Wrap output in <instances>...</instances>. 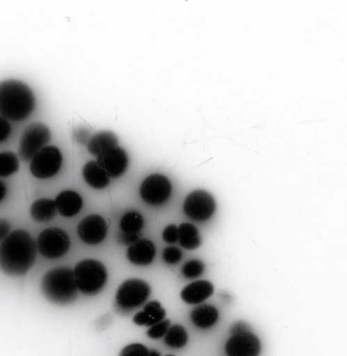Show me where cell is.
<instances>
[{"instance_id":"1","label":"cell","mask_w":347,"mask_h":356,"mask_svg":"<svg viewBox=\"0 0 347 356\" xmlns=\"http://www.w3.org/2000/svg\"><path fill=\"white\" fill-rule=\"evenodd\" d=\"M36 254L37 245L31 234L15 230L0 244V269L10 276L24 275L33 266Z\"/></svg>"},{"instance_id":"2","label":"cell","mask_w":347,"mask_h":356,"mask_svg":"<svg viewBox=\"0 0 347 356\" xmlns=\"http://www.w3.org/2000/svg\"><path fill=\"white\" fill-rule=\"evenodd\" d=\"M35 104L31 89L17 79H6L0 82V116L12 121H20L28 118Z\"/></svg>"},{"instance_id":"3","label":"cell","mask_w":347,"mask_h":356,"mask_svg":"<svg viewBox=\"0 0 347 356\" xmlns=\"http://www.w3.org/2000/svg\"><path fill=\"white\" fill-rule=\"evenodd\" d=\"M40 289L47 300L56 305H67L77 298L74 271L69 267L51 269L43 276Z\"/></svg>"},{"instance_id":"4","label":"cell","mask_w":347,"mask_h":356,"mask_svg":"<svg viewBox=\"0 0 347 356\" xmlns=\"http://www.w3.org/2000/svg\"><path fill=\"white\" fill-rule=\"evenodd\" d=\"M73 271L78 290L86 296H94L99 293L108 278L106 267L95 259L81 261Z\"/></svg>"},{"instance_id":"5","label":"cell","mask_w":347,"mask_h":356,"mask_svg":"<svg viewBox=\"0 0 347 356\" xmlns=\"http://www.w3.org/2000/svg\"><path fill=\"white\" fill-rule=\"evenodd\" d=\"M150 285L144 280L131 278L119 286L115 298L116 312L127 315L142 306L150 294Z\"/></svg>"},{"instance_id":"6","label":"cell","mask_w":347,"mask_h":356,"mask_svg":"<svg viewBox=\"0 0 347 356\" xmlns=\"http://www.w3.org/2000/svg\"><path fill=\"white\" fill-rule=\"evenodd\" d=\"M51 131L42 122H34L24 130L19 146V156L24 161L31 159L49 143Z\"/></svg>"},{"instance_id":"7","label":"cell","mask_w":347,"mask_h":356,"mask_svg":"<svg viewBox=\"0 0 347 356\" xmlns=\"http://www.w3.org/2000/svg\"><path fill=\"white\" fill-rule=\"evenodd\" d=\"M36 245L43 257L47 259H57L68 251L70 240L64 230L50 227L40 232Z\"/></svg>"},{"instance_id":"8","label":"cell","mask_w":347,"mask_h":356,"mask_svg":"<svg viewBox=\"0 0 347 356\" xmlns=\"http://www.w3.org/2000/svg\"><path fill=\"white\" fill-rule=\"evenodd\" d=\"M216 202L207 191L197 189L192 191L184 202V213L191 220L202 222L209 219L216 211Z\"/></svg>"},{"instance_id":"9","label":"cell","mask_w":347,"mask_h":356,"mask_svg":"<svg viewBox=\"0 0 347 356\" xmlns=\"http://www.w3.org/2000/svg\"><path fill=\"white\" fill-rule=\"evenodd\" d=\"M62 154L55 146H46L31 161V174L38 179H47L55 175L62 164Z\"/></svg>"},{"instance_id":"10","label":"cell","mask_w":347,"mask_h":356,"mask_svg":"<svg viewBox=\"0 0 347 356\" xmlns=\"http://www.w3.org/2000/svg\"><path fill=\"white\" fill-rule=\"evenodd\" d=\"M172 185L169 179L163 175L154 174L143 181L140 188L142 199L149 204L160 205L170 196Z\"/></svg>"},{"instance_id":"11","label":"cell","mask_w":347,"mask_h":356,"mask_svg":"<svg viewBox=\"0 0 347 356\" xmlns=\"http://www.w3.org/2000/svg\"><path fill=\"white\" fill-rule=\"evenodd\" d=\"M107 232L104 219L97 214L85 217L79 223L77 233L79 238L86 243L95 245L102 242Z\"/></svg>"},{"instance_id":"12","label":"cell","mask_w":347,"mask_h":356,"mask_svg":"<svg viewBox=\"0 0 347 356\" xmlns=\"http://www.w3.org/2000/svg\"><path fill=\"white\" fill-rule=\"evenodd\" d=\"M260 350L259 339L251 332L233 335L225 346L227 356H258Z\"/></svg>"},{"instance_id":"13","label":"cell","mask_w":347,"mask_h":356,"mask_svg":"<svg viewBox=\"0 0 347 356\" xmlns=\"http://www.w3.org/2000/svg\"><path fill=\"white\" fill-rule=\"evenodd\" d=\"M97 159V162L109 177L116 178L122 175L129 163L127 152L118 146L106 151Z\"/></svg>"},{"instance_id":"14","label":"cell","mask_w":347,"mask_h":356,"mask_svg":"<svg viewBox=\"0 0 347 356\" xmlns=\"http://www.w3.org/2000/svg\"><path fill=\"white\" fill-rule=\"evenodd\" d=\"M156 254L155 246L147 239H139L131 244L127 251L129 261L138 266H146L152 263Z\"/></svg>"},{"instance_id":"15","label":"cell","mask_w":347,"mask_h":356,"mask_svg":"<svg viewBox=\"0 0 347 356\" xmlns=\"http://www.w3.org/2000/svg\"><path fill=\"white\" fill-rule=\"evenodd\" d=\"M213 292V284L207 280H197L186 286L181 291V298L184 302L190 305L199 304Z\"/></svg>"},{"instance_id":"16","label":"cell","mask_w":347,"mask_h":356,"mask_svg":"<svg viewBox=\"0 0 347 356\" xmlns=\"http://www.w3.org/2000/svg\"><path fill=\"white\" fill-rule=\"evenodd\" d=\"M117 136L111 131L102 130L92 135L87 143L88 151L99 156L106 151L118 147Z\"/></svg>"},{"instance_id":"17","label":"cell","mask_w":347,"mask_h":356,"mask_svg":"<svg viewBox=\"0 0 347 356\" xmlns=\"http://www.w3.org/2000/svg\"><path fill=\"white\" fill-rule=\"evenodd\" d=\"M54 201L56 209L65 217L76 215L83 205L81 197L76 192L70 190L60 192Z\"/></svg>"},{"instance_id":"18","label":"cell","mask_w":347,"mask_h":356,"mask_svg":"<svg viewBox=\"0 0 347 356\" xmlns=\"http://www.w3.org/2000/svg\"><path fill=\"white\" fill-rule=\"evenodd\" d=\"M166 311L159 302L153 300L147 302L143 311L137 312L133 322L137 325L152 326L164 319Z\"/></svg>"},{"instance_id":"19","label":"cell","mask_w":347,"mask_h":356,"mask_svg":"<svg viewBox=\"0 0 347 356\" xmlns=\"http://www.w3.org/2000/svg\"><path fill=\"white\" fill-rule=\"evenodd\" d=\"M83 177L88 185L96 189L106 187L110 181L108 175L95 161H89L84 165Z\"/></svg>"},{"instance_id":"20","label":"cell","mask_w":347,"mask_h":356,"mask_svg":"<svg viewBox=\"0 0 347 356\" xmlns=\"http://www.w3.org/2000/svg\"><path fill=\"white\" fill-rule=\"evenodd\" d=\"M218 318L217 309L209 305L196 307L191 313V319L197 327L206 329L216 323Z\"/></svg>"},{"instance_id":"21","label":"cell","mask_w":347,"mask_h":356,"mask_svg":"<svg viewBox=\"0 0 347 356\" xmlns=\"http://www.w3.org/2000/svg\"><path fill=\"white\" fill-rule=\"evenodd\" d=\"M55 201L41 198L33 202L30 209L31 218L36 222H45L51 220L56 213Z\"/></svg>"},{"instance_id":"22","label":"cell","mask_w":347,"mask_h":356,"mask_svg":"<svg viewBox=\"0 0 347 356\" xmlns=\"http://www.w3.org/2000/svg\"><path fill=\"white\" fill-rule=\"evenodd\" d=\"M178 241L181 247L187 250H194L201 243L198 229L188 222L181 223L178 227Z\"/></svg>"},{"instance_id":"23","label":"cell","mask_w":347,"mask_h":356,"mask_svg":"<svg viewBox=\"0 0 347 356\" xmlns=\"http://www.w3.org/2000/svg\"><path fill=\"white\" fill-rule=\"evenodd\" d=\"M166 345L172 348H181L185 346L188 340L186 330L180 325L170 327L164 335Z\"/></svg>"},{"instance_id":"24","label":"cell","mask_w":347,"mask_h":356,"mask_svg":"<svg viewBox=\"0 0 347 356\" xmlns=\"http://www.w3.org/2000/svg\"><path fill=\"white\" fill-rule=\"evenodd\" d=\"M144 220L138 212L129 211L124 214L120 222V227L123 233H139L143 227Z\"/></svg>"},{"instance_id":"25","label":"cell","mask_w":347,"mask_h":356,"mask_svg":"<svg viewBox=\"0 0 347 356\" xmlns=\"http://www.w3.org/2000/svg\"><path fill=\"white\" fill-rule=\"evenodd\" d=\"M19 166L17 156L12 152H0V177H9L15 173Z\"/></svg>"},{"instance_id":"26","label":"cell","mask_w":347,"mask_h":356,"mask_svg":"<svg viewBox=\"0 0 347 356\" xmlns=\"http://www.w3.org/2000/svg\"><path fill=\"white\" fill-rule=\"evenodd\" d=\"M204 264L199 259H192L186 262L181 268L182 275L187 279H194L202 274Z\"/></svg>"},{"instance_id":"27","label":"cell","mask_w":347,"mask_h":356,"mask_svg":"<svg viewBox=\"0 0 347 356\" xmlns=\"http://www.w3.org/2000/svg\"><path fill=\"white\" fill-rule=\"evenodd\" d=\"M170 321L168 319L163 320L152 326L147 331V335L152 339H160L163 337L170 327Z\"/></svg>"},{"instance_id":"28","label":"cell","mask_w":347,"mask_h":356,"mask_svg":"<svg viewBox=\"0 0 347 356\" xmlns=\"http://www.w3.org/2000/svg\"><path fill=\"white\" fill-rule=\"evenodd\" d=\"M119 356H149V350L143 344L131 343L122 348Z\"/></svg>"},{"instance_id":"29","label":"cell","mask_w":347,"mask_h":356,"mask_svg":"<svg viewBox=\"0 0 347 356\" xmlns=\"http://www.w3.org/2000/svg\"><path fill=\"white\" fill-rule=\"evenodd\" d=\"M182 256L181 251L174 246H169L164 249L163 252V259L168 264H175L181 259Z\"/></svg>"},{"instance_id":"30","label":"cell","mask_w":347,"mask_h":356,"mask_svg":"<svg viewBox=\"0 0 347 356\" xmlns=\"http://www.w3.org/2000/svg\"><path fill=\"white\" fill-rule=\"evenodd\" d=\"M90 137V131L86 127L81 126L73 130L72 138L80 145H87Z\"/></svg>"},{"instance_id":"31","label":"cell","mask_w":347,"mask_h":356,"mask_svg":"<svg viewBox=\"0 0 347 356\" xmlns=\"http://www.w3.org/2000/svg\"><path fill=\"white\" fill-rule=\"evenodd\" d=\"M163 240L168 243H174L178 241V227L175 225L167 226L163 233Z\"/></svg>"},{"instance_id":"32","label":"cell","mask_w":347,"mask_h":356,"mask_svg":"<svg viewBox=\"0 0 347 356\" xmlns=\"http://www.w3.org/2000/svg\"><path fill=\"white\" fill-rule=\"evenodd\" d=\"M251 332L250 326L244 321H237L230 327V333L232 335L243 334Z\"/></svg>"},{"instance_id":"33","label":"cell","mask_w":347,"mask_h":356,"mask_svg":"<svg viewBox=\"0 0 347 356\" xmlns=\"http://www.w3.org/2000/svg\"><path fill=\"white\" fill-rule=\"evenodd\" d=\"M10 126L7 120L0 116V142L5 140L10 135Z\"/></svg>"},{"instance_id":"34","label":"cell","mask_w":347,"mask_h":356,"mask_svg":"<svg viewBox=\"0 0 347 356\" xmlns=\"http://www.w3.org/2000/svg\"><path fill=\"white\" fill-rule=\"evenodd\" d=\"M139 233H123L120 235L119 241L126 245H131L138 241L140 238Z\"/></svg>"},{"instance_id":"35","label":"cell","mask_w":347,"mask_h":356,"mask_svg":"<svg viewBox=\"0 0 347 356\" xmlns=\"http://www.w3.org/2000/svg\"><path fill=\"white\" fill-rule=\"evenodd\" d=\"M10 223L5 219H0V242H2L8 235Z\"/></svg>"},{"instance_id":"36","label":"cell","mask_w":347,"mask_h":356,"mask_svg":"<svg viewBox=\"0 0 347 356\" xmlns=\"http://www.w3.org/2000/svg\"><path fill=\"white\" fill-rule=\"evenodd\" d=\"M110 322L111 316H108V314H105L104 316L99 318V321L97 323V327L100 330L104 329L110 323Z\"/></svg>"},{"instance_id":"37","label":"cell","mask_w":347,"mask_h":356,"mask_svg":"<svg viewBox=\"0 0 347 356\" xmlns=\"http://www.w3.org/2000/svg\"><path fill=\"white\" fill-rule=\"evenodd\" d=\"M6 195V187L4 183L0 181V202H1Z\"/></svg>"},{"instance_id":"38","label":"cell","mask_w":347,"mask_h":356,"mask_svg":"<svg viewBox=\"0 0 347 356\" xmlns=\"http://www.w3.org/2000/svg\"><path fill=\"white\" fill-rule=\"evenodd\" d=\"M149 356H161V354L157 350L152 349L149 350Z\"/></svg>"},{"instance_id":"39","label":"cell","mask_w":347,"mask_h":356,"mask_svg":"<svg viewBox=\"0 0 347 356\" xmlns=\"http://www.w3.org/2000/svg\"><path fill=\"white\" fill-rule=\"evenodd\" d=\"M166 356H175V355H166Z\"/></svg>"}]
</instances>
